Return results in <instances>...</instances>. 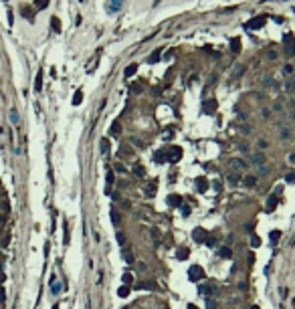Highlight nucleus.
<instances>
[{
  "label": "nucleus",
  "instance_id": "obj_1",
  "mask_svg": "<svg viewBox=\"0 0 295 309\" xmlns=\"http://www.w3.org/2000/svg\"><path fill=\"white\" fill-rule=\"evenodd\" d=\"M265 20H267L265 16H255V18H251L245 24V28H249V30H259V28L265 27Z\"/></svg>",
  "mask_w": 295,
  "mask_h": 309
},
{
  "label": "nucleus",
  "instance_id": "obj_2",
  "mask_svg": "<svg viewBox=\"0 0 295 309\" xmlns=\"http://www.w3.org/2000/svg\"><path fill=\"white\" fill-rule=\"evenodd\" d=\"M166 156H168V162H172V164H176V162L182 158V150L178 148V146H170V148L166 150Z\"/></svg>",
  "mask_w": 295,
  "mask_h": 309
},
{
  "label": "nucleus",
  "instance_id": "obj_3",
  "mask_svg": "<svg viewBox=\"0 0 295 309\" xmlns=\"http://www.w3.org/2000/svg\"><path fill=\"white\" fill-rule=\"evenodd\" d=\"M228 168H230V170H236V172H245V170L249 168V164L245 160H241V158H233V160L228 162Z\"/></svg>",
  "mask_w": 295,
  "mask_h": 309
},
{
  "label": "nucleus",
  "instance_id": "obj_4",
  "mask_svg": "<svg viewBox=\"0 0 295 309\" xmlns=\"http://www.w3.org/2000/svg\"><path fill=\"white\" fill-rule=\"evenodd\" d=\"M202 277H204V271H202L198 265H194V267L188 269V279H190V281H200Z\"/></svg>",
  "mask_w": 295,
  "mask_h": 309
},
{
  "label": "nucleus",
  "instance_id": "obj_5",
  "mask_svg": "<svg viewBox=\"0 0 295 309\" xmlns=\"http://www.w3.org/2000/svg\"><path fill=\"white\" fill-rule=\"evenodd\" d=\"M285 43H287V45H285V55H287V57H293L295 55V39L291 36V34H285Z\"/></svg>",
  "mask_w": 295,
  "mask_h": 309
},
{
  "label": "nucleus",
  "instance_id": "obj_6",
  "mask_svg": "<svg viewBox=\"0 0 295 309\" xmlns=\"http://www.w3.org/2000/svg\"><path fill=\"white\" fill-rule=\"evenodd\" d=\"M192 238H194L196 242H204L208 238V232L202 226H198V229H194V232H192Z\"/></svg>",
  "mask_w": 295,
  "mask_h": 309
},
{
  "label": "nucleus",
  "instance_id": "obj_7",
  "mask_svg": "<svg viewBox=\"0 0 295 309\" xmlns=\"http://www.w3.org/2000/svg\"><path fill=\"white\" fill-rule=\"evenodd\" d=\"M123 6V0H107V10L109 12H117Z\"/></svg>",
  "mask_w": 295,
  "mask_h": 309
},
{
  "label": "nucleus",
  "instance_id": "obj_8",
  "mask_svg": "<svg viewBox=\"0 0 295 309\" xmlns=\"http://www.w3.org/2000/svg\"><path fill=\"white\" fill-rule=\"evenodd\" d=\"M200 293H206V295H218L220 289H218L216 285H204V287H200Z\"/></svg>",
  "mask_w": 295,
  "mask_h": 309
},
{
  "label": "nucleus",
  "instance_id": "obj_9",
  "mask_svg": "<svg viewBox=\"0 0 295 309\" xmlns=\"http://www.w3.org/2000/svg\"><path fill=\"white\" fill-rule=\"evenodd\" d=\"M196 188H198V192H206L208 190V180L204 176H198L196 178Z\"/></svg>",
  "mask_w": 295,
  "mask_h": 309
},
{
  "label": "nucleus",
  "instance_id": "obj_10",
  "mask_svg": "<svg viewBox=\"0 0 295 309\" xmlns=\"http://www.w3.org/2000/svg\"><path fill=\"white\" fill-rule=\"evenodd\" d=\"M275 206H277V194H273V196H269V198H267V206H265V210H267V212H273Z\"/></svg>",
  "mask_w": 295,
  "mask_h": 309
},
{
  "label": "nucleus",
  "instance_id": "obj_11",
  "mask_svg": "<svg viewBox=\"0 0 295 309\" xmlns=\"http://www.w3.org/2000/svg\"><path fill=\"white\" fill-rule=\"evenodd\" d=\"M249 158H251V164H257V166H259V164H265V162H267V158H265L263 154H251Z\"/></svg>",
  "mask_w": 295,
  "mask_h": 309
},
{
  "label": "nucleus",
  "instance_id": "obj_12",
  "mask_svg": "<svg viewBox=\"0 0 295 309\" xmlns=\"http://www.w3.org/2000/svg\"><path fill=\"white\" fill-rule=\"evenodd\" d=\"M168 204H170V206H180L182 198L178 194H170V196H168Z\"/></svg>",
  "mask_w": 295,
  "mask_h": 309
},
{
  "label": "nucleus",
  "instance_id": "obj_13",
  "mask_svg": "<svg viewBox=\"0 0 295 309\" xmlns=\"http://www.w3.org/2000/svg\"><path fill=\"white\" fill-rule=\"evenodd\" d=\"M218 257L220 259H233V251L228 247H222V249H218Z\"/></svg>",
  "mask_w": 295,
  "mask_h": 309
},
{
  "label": "nucleus",
  "instance_id": "obj_14",
  "mask_svg": "<svg viewBox=\"0 0 295 309\" xmlns=\"http://www.w3.org/2000/svg\"><path fill=\"white\" fill-rule=\"evenodd\" d=\"M135 71H138V65H135V63H134V65H128V67H125V71H123V75H125L128 79H132V77H134V75H135Z\"/></svg>",
  "mask_w": 295,
  "mask_h": 309
},
{
  "label": "nucleus",
  "instance_id": "obj_15",
  "mask_svg": "<svg viewBox=\"0 0 295 309\" xmlns=\"http://www.w3.org/2000/svg\"><path fill=\"white\" fill-rule=\"evenodd\" d=\"M144 194H146L148 198H152V196L156 194V182H152L150 186H146V188H144Z\"/></svg>",
  "mask_w": 295,
  "mask_h": 309
},
{
  "label": "nucleus",
  "instance_id": "obj_16",
  "mask_svg": "<svg viewBox=\"0 0 295 309\" xmlns=\"http://www.w3.org/2000/svg\"><path fill=\"white\" fill-rule=\"evenodd\" d=\"M40 89H43V73H39L36 77H34V91L39 93Z\"/></svg>",
  "mask_w": 295,
  "mask_h": 309
},
{
  "label": "nucleus",
  "instance_id": "obj_17",
  "mask_svg": "<svg viewBox=\"0 0 295 309\" xmlns=\"http://www.w3.org/2000/svg\"><path fill=\"white\" fill-rule=\"evenodd\" d=\"M160 55H162V49H156L154 53L150 55V59H148V63H158V61H160Z\"/></svg>",
  "mask_w": 295,
  "mask_h": 309
},
{
  "label": "nucleus",
  "instance_id": "obj_18",
  "mask_svg": "<svg viewBox=\"0 0 295 309\" xmlns=\"http://www.w3.org/2000/svg\"><path fill=\"white\" fill-rule=\"evenodd\" d=\"M243 182H245V186L253 188V186L257 184V178H255V176H245V180H243Z\"/></svg>",
  "mask_w": 295,
  "mask_h": 309
},
{
  "label": "nucleus",
  "instance_id": "obj_19",
  "mask_svg": "<svg viewBox=\"0 0 295 309\" xmlns=\"http://www.w3.org/2000/svg\"><path fill=\"white\" fill-rule=\"evenodd\" d=\"M176 257H178L180 261H186V259H188V249H186V247L178 249V255H176Z\"/></svg>",
  "mask_w": 295,
  "mask_h": 309
},
{
  "label": "nucleus",
  "instance_id": "obj_20",
  "mask_svg": "<svg viewBox=\"0 0 295 309\" xmlns=\"http://www.w3.org/2000/svg\"><path fill=\"white\" fill-rule=\"evenodd\" d=\"M134 172H135V176H138V178H144V176H146V170L141 168L140 164H135V166H134Z\"/></svg>",
  "mask_w": 295,
  "mask_h": 309
},
{
  "label": "nucleus",
  "instance_id": "obj_21",
  "mask_svg": "<svg viewBox=\"0 0 295 309\" xmlns=\"http://www.w3.org/2000/svg\"><path fill=\"white\" fill-rule=\"evenodd\" d=\"M51 24H53V30H55V33H59V30H61V20L57 18V16H53V18H51Z\"/></svg>",
  "mask_w": 295,
  "mask_h": 309
},
{
  "label": "nucleus",
  "instance_id": "obj_22",
  "mask_svg": "<svg viewBox=\"0 0 295 309\" xmlns=\"http://www.w3.org/2000/svg\"><path fill=\"white\" fill-rule=\"evenodd\" d=\"M81 101H83V91L79 89V91H77V93L73 95V105H79Z\"/></svg>",
  "mask_w": 295,
  "mask_h": 309
},
{
  "label": "nucleus",
  "instance_id": "obj_23",
  "mask_svg": "<svg viewBox=\"0 0 295 309\" xmlns=\"http://www.w3.org/2000/svg\"><path fill=\"white\" fill-rule=\"evenodd\" d=\"M204 109H206L208 113H210V111H214V109H216V101L214 99H212V101H206V103H204Z\"/></svg>",
  "mask_w": 295,
  "mask_h": 309
},
{
  "label": "nucleus",
  "instance_id": "obj_24",
  "mask_svg": "<svg viewBox=\"0 0 295 309\" xmlns=\"http://www.w3.org/2000/svg\"><path fill=\"white\" fill-rule=\"evenodd\" d=\"M245 71H247V69H245V65H239V67L235 69V73H233V77H235V79H239V77H241V75L245 73Z\"/></svg>",
  "mask_w": 295,
  "mask_h": 309
},
{
  "label": "nucleus",
  "instance_id": "obj_25",
  "mask_svg": "<svg viewBox=\"0 0 295 309\" xmlns=\"http://www.w3.org/2000/svg\"><path fill=\"white\" fill-rule=\"evenodd\" d=\"M117 295H119V297H128L129 295V287H128V285L119 287V289H117Z\"/></svg>",
  "mask_w": 295,
  "mask_h": 309
},
{
  "label": "nucleus",
  "instance_id": "obj_26",
  "mask_svg": "<svg viewBox=\"0 0 295 309\" xmlns=\"http://www.w3.org/2000/svg\"><path fill=\"white\" fill-rule=\"evenodd\" d=\"M156 162H168V156H166V152H156Z\"/></svg>",
  "mask_w": 295,
  "mask_h": 309
},
{
  "label": "nucleus",
  "instance_id": "obj_27",
  "mask_svg": "<svg viewBox=\"0 0 295 309\" xmlns=\"http://www.w3.org/2000/svg\"><path fill=\"white\" fill-rule=\"evenodd\" d=\"M34 6L39 8V10H43V8L49 6V0H34Z\"/></svg>",
  "mask_w": 295,
  "mask_h": 309
},
{
  "label": "nucleus",
  "instance_id": "obj_28",
  "mask_svg": "<svg viewBox=\"0 0 295 309\" xmlns=\"http://www.w3.org/2000/svg\"><path fill=\"white\" fill-rule=\"evenodd\" d=\"M230 49H233V53H239V51H241V40H239V39H233Z\"/></svg>",
  "mask_w": 295,
  "mask_h": 309
},
{
  "label": "nucleus",
  "instance_id": "obj_29",
  "mask_svg": "<svg viewBox=\"0 0 295 309\" xmlns=\"http://www.w3.org/2000/svg\"><path fill=\"white\" fill-rule=\"evenodd\" d=\"M109 134H111V135H119V134H121L119 123H113V125H111V129H109Z\"/></svg>",
  "mask_w": 295,
  "mask_h": 309
},
{
  "label": "nucleus",
  "instance_id": "obj_30",
  "mask_svg": "<svg viewBox=\"0 0 295 309\" xmlns=\"http://www.w3.org/2000/svg\"><path fill=\"white\" fill-rule=\"evenodd\" d=\"M138 289H158V287H156V283H152V281L148 283V281H146V283H141Z\"/></svg>",
  "mask_w": 295,
  "mask_h": 309
},
{
  "label": "nucleus",
  "instance_id": "obj_31",
  "mask_svg": "<svg viewBox=\"0 0 295 309\" xmlns=\"http://www.w3.org/2000/svg\"><path fill=\"white\" fill-rule=\"evenodd\" d=\"M285 182H289V184H293V182H295V170H291V172L285 174Z\"/></svg>",
  "mask_w": 295,
  "mask_h": 309
},
{
  "label": "nucleus",
  "instance_id": "obj_32",
  "mask_svg": "<svg viewBox=\"0 0 295 309\" xmlns=\"http://www.w3.org/2000/svg\"><path fill=\"white\" fill-rule=\"evenodd\" d=\"M261 85H263V87H271V85H275V83H273V79H271V77H263Z\"/></svg>",
  "mask_w": 295,
  "mask_h": 309
},
{
  "label": "nucleus",
  "instance_id": "obj_33",
  "mask_svg": "<svg viewBox=\"0 0 295 309\" xmlns=\"http://www.w3.org/2000/svg\"><path fill=\"white\" fill-rule=\"evenodd\" d=\"M101 152H103V154L109 152V141L107 140H101Z\"/></svg>",
  "mask_w": 295,
  "mask_h": 309
},
{
  "label": "nucleus",
  "instance_id": "obj_34",
  "mask_svg": "<svg viewBox=\"0 0 295 309\" xmlns=\"http://www.w3.org/2000/svg\"><path fill=\"white\" fill-rule=\"evenodd\" d=\"M123 283H125V285L134 283V277H132V273H123Z\"/></svg>",
  "mask_w": 295,
  "mask_h": 309
},
{
  "label": "nucleus",
  "instance_id": "obj_35",
  "mask_svg": "<svg viewBox=\"0 0 295 309\" xmlns=\"http://www.w3.org/2000/svg\"><path fill=\"white\" fill-rule=\"evenodd\" d=\"M111 186H113V172H107V192Z\"/></svg>",
  "mask_w": 295,
  "mask_h": 309
},
{
  "label": "nucleus",
  "instance_id": "obj_36",
  "mask_svg": "<svg viewBox=\"0 0 295 309\" xmlns=\"http://www.w3.org/2000/svg\"><path fill=\"white\" fill-rule=\"evenodd\" d=\"M267 146H269V141H267V140H259V141H257V148H259V150H265Z\"/></svg>",
  "mask_w": 295,
  "mask_h": 309
},
{
  "label": "nucleus",
  "instance_id": "obj_37",
  "mask_svg": "<svg viewBox=\"0 0 295 309\" xmlns=\"http://www.w3.org/2000/svg\"><path fill=\"white\" fill-rule=\"evenodd\" d=\"M10 121H12L14 125H16V123H18V113H16V111H14V109H12V111H10Z\"/></svg>",
  "mask_w": 295,
  "mask_h": 309
},
{
  "label": "nucleus",
  "instance_id": "obj_38",
  "mask_svg": "<svg viewBox=\"0 0 295 309\" xmlns=\"http://www.w3.org/2000/svg\"><path fill=\"white\" fill-rule=\"evenodd\" d=\"M293 87H295V83H293V81H291V79H289L287 83H285V91H287V93H289V91H293Z\"/></svg>",
  "mask_w": 295,
  "mask_h": 309
},
{
  "label": "nucleus",
  "instance_id": "obj_39",
  "mask_svg": "<svg viewBox=\"0 0 295 309\" xmlns=\"http://www.w3.org/2000/svg\"><path fill=\"white\" fill-rule=\"evenodd\" d=\"M279 236H281V232H279V230H273V232H271V238H273V242L279 241Z\"/></svg>",
  "mask_w": 295,
  "mask_h": 309
},
{
  "label": "nucleus",
  "instance_id": "obj_40",
  "mask_svg": "<svg viewBox=\"0 0 295 309\" xmlns=\"http://www.w3.org/2000/svg\"><path fill=\"white\" fill-rule=\"evenodd\" d=\"M204 242H206L208 247H216V238H212V236H208V238H206Z\"/></svg>",
  "mask_w": 295,
  "mask_h": 309
},
{
  "label": "nucleus",
  "instance_id": "obj_41",
  "mask_svg": "<svg viewBox=\"0 0 295 309\" xmlns=\"http://www.w3.org/2000/svg\"><path fill=\"white\" fill-rule=\"evenodd\" d=\"M111 220H113V224H117V222H119V214H117L115 210L111 212Z\"/></svg>",
  "mask_w": 295,
  "mask_h": 309
},
{
  "label": "nucleus",
  "instance_id": "obj_42",
  "mask_svg": "<svg viewBox=\"0 0 295 309\" xmlns=\"http://www.w3.org/2000/svg\"><path fill=\"white\" fill-rule=\"evenodd\" d=\"M117 242H119V244L125 242V235H123V232H117Z\"/></svg>",
  "mask_w": 295,
  "mask_h": 309
},
{
  "label": "nucleus",
  "instance_id": "obj_43",
  "mask_svg": "<svg viewBox=\"0 0 295 309\" xmlns=\"http://www.w3.org/2000/svg\"><path fill=\"white\" fill-rule=\"evenodd\" d=\"M132 89H134L135 93H141V85H140V83H134V85H132Z\"/></svg>",
  "mask_w": 295,
  "mask_h": 309
},
{
  "label": "nucleus",
  "instance_id": "obj_44",
  "mask_svg": "<svg viewBox=\"0 0 295 309\" xmlns=\"http://www.w3.org/2000/svg\"><path fill=\"white\" fill-rule=\"evenodd\" d=\"M251 244H253V247H259V244H261V241H259V236H253V241H251Z\"/></svg>",
  "mask_w": 295,
  "mask_h": 309
},
{
  "label": "nucleus",
  "instance_id": "obj_45",
  "mask_svg": "<svg viewBox=\"0 0 295 309\" xmlns=\"http://www.w3.org/2000/svg\"><path fill=\"white\" fill-rule=\"evenodd\" d=\"M125 261H128V263H134L135 259H134V255H132V253H125Z\"/></svg>",
  "mask_w": 295,
  "mask_h": 309
},
{
  "label": "nucleus",
  "instance_id": "obj_46",
  "mask_svg": "<svg viewBox=\"0 0 295 309\" xmlns=\"http://www.w3.org/2000/svg\"><path fill=\"white\" fill-rule=\"evenodd\" d=\"M4 299H6V293H4V289L0 287V303H4Z\"/></svg>",
  "mask_w": 295,
  "mask_h": 309
},
{
  "label": "nucleus",
  "instance_id": "obj_47",
  "mask_svg": "<svg viewBox=\"0 0 295 309\" xmlns=\"http://www.w3.org/2000/svg\"><path fill=\"white\" fill-rule=\"evenodd\" d=\"M212 188H214V192H220V188H222L220 182H214V184H212Z\"/></svg>",
  "mask_w": 295,
  "mask_h": 309
},
{
  "label": "nucleus",
  "instance_id": "obj_48",
  "mask_svg": "<svg viewBox=\"0 0 295 309\" xmlns=\"http://www.w3.org/2000/svg\"><path fill=\"white\" fill-rule=\"evenodd\" d=\"M241 131H243V134H251V131H253V129L249 128V125H243V128H241Z\"/></svg>",
  "mask_w": 295,
  "mask_h": 309
},
{
  "label": "nucleus",
  "instance_id": "obj_49",
  "mask_svg": "<svg viewBox=\"0 0 295 309\" xmlns=\"http://www.w3.org/2000/svg\"><path fill=\"white\" fill-rule=\"evenodd\" d=\"M115 170H117V172H121V174H123V172H125V168H123V166H121V164H115Z\"/></svg>",
  "mask_w": 295,
  "mask_h": 309
},
{
  "label": "nucleus",
  "instance_id": "obj_50",
  "mask_svg": "<svg viewBox=\"0 0 295 309\" xmlns=\"http://www.w3.org/2000/svg\"><path fill=\"white\" fill-rule=\"evenodd\" d=\"M236 180H239V178H236V176L235 174H230V176H228V182H230V184H235V182Z\"/></svg>",
  "mask_w": 295,
  "mask_h": 309
},
{
  "label": "nucleus",
  "instance_id": "obj_51",
  "mask_svg": "<svg viewBox=\"0 0 295 309\" xmlns=\"http://www.w3.org/2000/svg\"><path fill=\"white\" fill-rule=\"evenodd\" d=\"M291 71H293V67H291V65H285V69H283V73H291Z\"/></svg>",
  "mask_w": 295,
  "mask_h": 309
},
{
  "label": "nucleus",
  "instance_id": "obj_52",
  "mask_svg": "<svg viewBox=\"0 0 295 309\" xmlns=\"http://www.w3.org/2000/svg\"><path fill=\"white\" fill-rule=\"evenodd\" d=\"M182 214L188 216V214H190V208H188V206H184V208H182Z\"/></svg>",
  "mask_w": 295,
  "mask_h": 309
},
{
  "label": "nucleus",
  "instance_id": "obj_53",
  "mask_svg": "<svg viewBox=\"0 0 295 309\" xmlns=\"http://www.w3.org/2000/svg\"><path fill=\"white\" fill-rule=\"evenodd\" d=\"M269 59H277V53H275V51H269Z\"/></svg>",
  "mask_w": 295,
  "mask_h": 309
},
{
  "label": "nucleus",
  "instance_id": "obj_54",
  "mask_svg": "<svg viewBox=\"0 0 295 309\" xmlns=\"http://www.w3.org/2000/svg\"><path fill=\"white\" fill-rule=\"evenodd\" d=\"M289 162H291V164H295V154H291V156H289Z\"/></svg>",
  "mask_w": 295,
  "mask_h": 309
},
{
  "label": "nucleus",
  "instance_id": "obj_55",
  "mask_svg": "<svg viewBox=\"0 0 295 309\" xmlns=\"http://www.w3.org/2000/svg\"><path fill=\"white\" fill-rule=\"evenodd\" d=\"M188 309H198V307H196V305H192V303H190V305H188Z\"/></svg>",
  "mask_w": 295,
  "mask_h": 309
},
{
  "label": "nucleus",
  "instance_id": "obj_56",
  "mask_svg": "<svg viewBox=\"0 0 295 309\" xmlns=\"http://www.w3.org/2000/svg\"><path fill=\"white\" fill-rule=\"evenodd\" d=\"M53 309H59V303H55V305H53Z\"/></svg>",
  "mask_w": 295,
  "mask_h": 309
},
{
  "label": "nucleus",
  "instance_id": "obj_57",
  "mask_svg": "<svg viewBox=\"0 0 295 309\" xmlns=\"http://www.w3.org/2000/svg\"><path fill=\"white\" fill-rule=\"evenodd\" d=\"M0 226H4V220H2V218H0Z\"/></svg>",
  "mask_w": 295,
  "mask_h": 309
},
{
  "label": "nucleus",
  "instance_id": "obj_58",
  "mask_svg": "<svg viewBox=\"0 0 295 309\" xmlns=\"http://www.w3.org/2000/svg\"><path fill=\"white\" fill-rule=\"evenodd\" d=\"M291 107H295V99H293V101H291Z\"/></svg>",
  "mask_w": 295,
  "mask_h": 309
},
{
  "label": "nucleus",
  "instance_id": "obj_59",
  "mask_svg": "<svg viewBox=\"0 0 295 309\" xmlns=\"http://www.w3.org/2000/svg\"><path fill=\"white\" fill-rule=\"evenodd\" d=\"M291 117H293V119H295V111H293V113H291Z\"/></svg>",
  "mask_w": 295,
  "mask_h": 309
},
{
  "label": "nucleus",
  "instance_id": "obj_60",
  "mask_svg": "<svg viewBox=\"0 0 295 309\" xmlns=\"http://www.w3.org/2000/svg\"><path fill=\"white\" fill-rule=\"evenodd\" d=\"M251 309H259V307H257V305H255V307H251Z\"/></svg>",
  "mask_w": 295,
  "mask_h": 309
}]
</instances>
